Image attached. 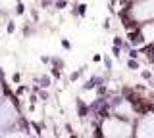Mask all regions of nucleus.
<instances>
[{
  "mask_svg": "<svg viewBox=\"0 0 154 138\" xmlns=\"http://www.w3.org/2000/svg\"><path fill=\"white\" fill-rule=\"evenodd\" d=\"M127 13L139 25L148 23V21H154V0H139V2H133L129 6Z\"/></svg>",
  "mask_w": 154,
  "mask_h": 138,
  "instance_id": "7ed1b4c3",
  "label": "nucleus"
},
{
  "mask_svg": "<svg viewBox=\"0 0 154 138\" xmlns=\"http://www.w3.org/2000/svg\"><path fill=\"white\" fill-rule=\"evenodd\" d=\"M102 60H104V65H106V69H108V71H110V69H112V60H110L108 56H104Z\"/></svg>",
  "mask_w": 154,
  "mask_h": 138,
  "instance_id": "b1692460",
  "label": "nucleus"
},
{
  "mask_svg": "<svg viewBox=\"0 0 154 138\" xmlns=\"http://www.w3.org/2000/svg\"><path fill=\"white\" fill-rule=\"evenodd\" d=\"M112 56L120 58V56H122V48H120V46H112Z\"/></svg>",
  "mask_w": 154,
  "mask_h": 138,
  "instance_id": "4be33fe9",
  "label": "nucleus"
},
{
  "mask_svg": "<svg viewBox=\"0 0 154 138\" xmlns=\"http://www.w3.org/2000/svg\"><path fill=\"white\" fill-rule=\"evenodd\" d=\"M35 82H37L41 88H50L52 77H50V75H38V77H35Z\"/></svg>",
  "mask_w": 154,
  "mask_h": 138,
  "instance_id": "39448f33",
  "label": "nucleus"
},
{
  "mask_svg": "<svg viewBox=\"0 0 154 138\" xmlns=\"http://www.w3.org/2000/svg\"><path fill=\"white\" fill-rule=\"evenodd\" d=\"M31 131L37 134L38 138L43 136V131H45V123L41 121V123H37V121H31Z\"/></svg>",
  "mask_w": 154,
  "mask_h": 138,
  "instance_id": "0eeeda50",
  "label": "nucleus"
},
{
  "mask_svg": "<svg viewBox=\"0 0 154 138\" xmlns=\"http://www.w3.org/2000/svg\"><path fill=\"white\" fill-rule=\"evenodd\" d=\"M50 67H54V69H66V62L62 60V58H58V56H52V60H50Z\"/></svg>",
  "mask_w": 154,
  "mask_h": 138,
  "instance_id": "423d86ee",
  "label": "nucleus"
},
{
  "mask_svg": "<svg viewBox=\"0 0 154 138\" xmlns=\"http://www.w3.org/2000/svg\"><path fill=\"white\" fill-rule=\"evenodd\" d=\"M70 138H77V136H75V134H70Z\"/></svg>",
  "mask_w": 154,
  "mask_h": 138,
  "instance_id": "c756f323",
  "label": "nucleus"
},
{
  "mask_svg": "<svg viewBox=\"0 0 154 138\" xmlns=\"http://www.w3.org/2000/svg\"><path fill=\"white\" fill-rule=\"evenodd\" d=\"M25 4H23V2H21V0H18V4H16V15H23V13H25Z\"/></svg>",
  "mask_w": 154,
  "mask_h": 138,
  "instance_id": "4468645a",
  "label": "nucleus"
},
{
  "mask_svg": "<svg viewBox=\"0 0 154 138\" xmlns=\"http://www.w3.org/2000/svg\"><path fill=\"white\" fill-rule=\"evenodd\" d=\"M75 106H77V115H79V119H87L91 115V106L85 104V100L75 98Z\"/></svg>",
  "mask_w": 154,
  "mask_h": 138,
  "instance_id": "20e7f679",
  "label": "nucleus"
},
{
  "mask_svg": "<svg viewBox=\"0 0 154 138\" xmlns=\"http://www.w3.org/2000/svg\"><path fill=\"white\" fill-rule=\"evenodd\" d=\"M93 62H95V63L102 62V56H100V54H95V56H93Z\"/></svg>",
  "mask_w": 154,
  "mask_h": 138,
  "instance_id": "bb28decb",
  "label": "nucleus"
},
{
  "mask_svg": "<svg viewBox=\"0 0 154 138\" xmlns=\"http://www.w3.org/2000/svg\"><path fill=\"white\" fill-rule=\"evenodd\" d=\"M38 100L41 102H48L50 100V92H48L46 88H41V90H38Z\"/></svg>",
  "mask_w": 154,
  "mask_h": 138,
  "instance_id": "ddd939ff",
  "label": "nucleus"
},
{
  "mask_svg": "<svg viewBox=\"0 0 154 138\" xmlns=\"http://www.w3.org/2000/svg\"><path fill=\"white\" fill-rule=\"evenodd\" d=\"M100 129H102L104 138H133V125L129 121H123L120 117H108V119L100 121Z\"/></svg>",
  "mask_w": 154,
  "mask_h": 138,
  "instance_id": "f257e3e1",
  "label": "nucleus"
},
{
  "mask_svg": "<svg viewBox=\"0 0 154 138\" xmlns=\"http://www.w3.org/2000/svg\"><path fill=\"white\" fill-rule=\"evenodd\" d=\"M104 29H106V31H108V29H110V17H106V19H104Z\"/></svg>",
  "mask_w": 154,
  "mask_h": 138,
  "instance_id": "cd10ccee",
  "label": "nucleus"
},
{
  "mask_svg": "<svg viewBox=\"0 0 154 138\" xmlns=\"http://www.w3.org/2000/svg\"><path fill=\"white\" fill-rule=\"evenodd\" d=\"M19 115H21V109H18L8 98H4L0 102V132L14 131Z\"/></svg>",
  "mask_w": 154,
  "mask_h": 138,
  "instance_id": "f03ea898",
  "label": "nucleus"
},
{
  "mask_svg": "<svg viewBox=\"0 0 154 138\" xmlns=\"http://www.w3.org/2000/svg\"><path fill=\"white\" fill-rule=\"evenodd\" d=\"M62 48H64V50H71V42L68 38H62Z\"/></svg>",
  "mask_w": 154,
  "mask_h": 138,
  "instance_id": "5701e85b",
  "label": "nucleus"
},
{
  "mask_svg": "<svg viewBox=\"0 0 154 138\" xmlns=\"http://www.w3.org/2000/svg\"><path fill=\"white\" fill-rule=\"evenodd\" d=\"M70 6V0H54V10H66Z\"/></svg>",
  "mask_w": 154,
  "mask_h": 138,
  "instance_id": "9b49d317",
  "label": "nucleus"
},
{
  "mask_svg": "<svg viewBox=\"0 0 154 138\" xmlns=\"http://www.w3.org/2000/svg\"><path fill=\"white\" fill-rule=\"evenodd\" d=\"M12 81L16 82V84H21V73H19V71H16L12 75Z\"/></svg>",
  "mask_w": 154,
  "mask_h": 138,
  "instance_id": "412c9836",
  "label": "nucleus"
},
{
  "mask_svg": "<svg viewBox=\"0 0 154 138\" xmlns=\"http://www.w3.org/2000/svg\"><path fill=\"white\" fill-rule=\"evenodd\" d=\"M27 92H31V86H27V84H23V82L18 84V88H16V96H18V98H21V96L27 94Z\"/></svg>",
  "mask_w": 154,
  "mask_h": 138,
  "instance_id": "9d476101",
  "label": "nucleus"
},
{
  "mask_svg": "<svg viewBox=\"0 0 154 138\" xmlns=\"http://www.w3.org/2000/svg\"><path fill=\"white\" fill-rule=\"evenodd\" d=\"M85 69H87V65H85V67H79L77 71H73V73H71V75L68 77V81H70V82H75V81H79V79H81V75L85 73Z\"/></svg>",
  "mask_w": 154,
  "mask_h": 138,
  "instance_id": "1a4fd4ad",
  "label": "nucleus"
},
{
  "mask_svg": "<svg viewBox=\"0 0 154 138\" xmlns=\"http://www.w3.org/2000/svg\"><path fill=\"white\" fill-rule=\"evenodd\" d=\"M31 19H33V23H38V10L37 8H31Z\"/></svg>",
  "mask_w": 154,
  "mask_h": 138,
  "instance_id": "6ab92c4d",
  "label": "nucleus"
},
{
  "mask_svg": "<svg viewBox=\"0 0 154 138\" xmlns=\"http://www.w3.org/2000/svg\"><path fill=\"white\" fill-rule=\"evenodd\" d=\"M64 129H66V132H68V134H73V127H71V123H66Z\"/></svg>",
  "mask_w": 154,
  "mask_h": 138,
  "instance_id": "393cba45",
  "label": "nucleus"
},
{
  "mask_svg": "<svg viewBox=\"0 0 154 138\" xmlns=\"http://www.w3.org/2000/svg\"><path fill=\"white\" fill-rule=\"evenodd\" d=\"M141 77H143V79H145V81H152V71H148V69H143V71H141Z\"/></svg>",
  "mask_w": 154,
  "mask_h": 138,
  "instance_id": "dca6fc26",
  "label": "nucleus"
},
{
  "mask_svg": "<svg viewBox=\"0 0 154 138\" xmlns=\"http://www.w3.org/2000/svg\"><path fill=\"white\" fill-rule=\"evenodd\" d=\"M6 33L8 35H14L16 33V21H8L6 23Z\"/></svg>",
  "mask_w": 154,
  "mask_h": 138,
  "instance_id": "2eb2a0df",
  "label": "nucleus"
},
{
  "mask_svg": "<svg viewBox=\"0 0 154 138\" xmlns=\"http://www.w3.org/2000/svg\"><path fill=\"white\" fill-rule=\"evenodd\" d=\"M4 138H31L29 134H25V132H21V131H8L6 134H4Z\"/></svg>",
  "mask_w": 154,
  "mask_h": 138,
  "instance_id": "6e6552de",
  "label": "nucleus"
},
{
  "mask_svg": "<svg viewBox=\"0 0 154 138\" xmlns=\"http://www.w3.org/2000/svg\"><path fill=\"white\" fill-rule=\"evenodd\" d=\"M50 60H52V56H41V62L43 63H50Z\"/></svg>",
  "mask_w": 154,
  "mask_h": 138,
  "instance_id": "a878e982",
  "label": "nucleus"
},
{
  "mask_svg": "<svg viewBox=\"0 0 154 138\" xmlns=\"http://www.w3.org/2000/svg\"><path fill=\"white\" fill-rule=\"evenodd\" d=\"M131 2H139V0H131Z\"/></svg>",
  "mask_w": 154,
  "mask_h": 138,
  "instance_id": "7c9ffc66",
  "label": "nucleus"
},
{
  "mask_svg": "<svg viewBox=\"0 0 154 138\" xmlns=\"http://www.w3.org/2000/svg\"><path fill=\"white\" fill-rule=\"evenodd\" d=\"M123 44H125V40H123L122 37H118V35H116V37H114V46H120V48H122Z\"/></svg>",
  "mask_w": 154,
  "mask_h": 138,
  "instance_id": "aec40b11",
  "label": "nucleus"
},
{
  "mask_svg": "<svg viewBox=\"0 0 154 138\" xmlns=\"http://www.w3.org/2000/svg\"><path fill=\"white\" fill-rule=\"evenodd\" d=\"M2 84H4V82H2ZM2 84H0V102L4 100V86H2Z\"/></svg>",
  "mask_w": 154,
  "mask_h": 138,
  "instance_id": "c85d7f7f",
  "label": "nucleus"
},
{
  "mask_svg": "<svg viewBox=\"0 0 154 138\" xmlns=\"http://www.w3.org/2000/svg\"><path fill=\"white\" fill-rule=\"evenodd\" d=\"M127 69H131V71L141 69V62H139V60H131V58H129V60H127Z\"/></svg>",
  "mask_w": 154,
  "mask_h": 138,
  "instance_id": "f8f14e48",
  "label": "nucleus"
},
{
  "mask_svg": "<svg viewBox=\"0 0 154 138\" xmlns=\"http://www.w3.org/2000/svg\"><path fill=\"white\" fill-rule=\"evenodd\" d=\"M50 77H54L56 81H60V79H62V71H60V69H54V67H50Z\"/></svg>",
  "mask_w": 154,
  "mask_h": 138,
  "instance_id": "f3484780",
  "label": "nucleus"
},
{
  "mask_svg": "<svg viewBox=\"0 0 154 138\" xmlns=\"http://www.w3.org/2000/svg\"><path fill=\"white\" fill-rule=\"evenodd\" d=\"M38 4H41V8H50L54 6V0H37Z\"/></svg>",
  "mask_w": 154,
  "mask_h": 138,
  "instance_id": "a211bd4d",
  "label": "nucleus"
}]
</instances>
